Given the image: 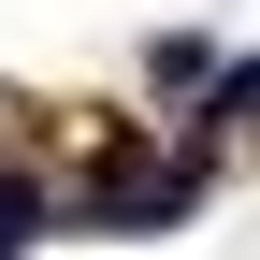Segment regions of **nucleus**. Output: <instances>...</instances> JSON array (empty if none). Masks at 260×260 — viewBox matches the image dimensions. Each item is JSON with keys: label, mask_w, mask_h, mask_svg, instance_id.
Wrapping results in <instances>:
<instances>
[{"label": "nucleus", "mask_w": 260, "mask_h": 260, "mask_svg": "<svg viewBox=\"0 0 260 260\" xmlns=\"http://www.w3.org/2000/svg\"><path fill=\"white\" fill-rule=\"evenodd\" d=\"M29 246V188H0V260H15Z\"/></svg>", "instance_id": "f257e3e1"}]
</instances>
